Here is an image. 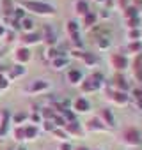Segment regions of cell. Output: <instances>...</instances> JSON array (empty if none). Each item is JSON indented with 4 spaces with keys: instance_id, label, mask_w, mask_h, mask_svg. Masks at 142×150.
Here are the masks:
<instances>
[{
    "instance_id": "obj_10",
    "label": "cell",
    "mask_w": 142,
    "mask_h": 150,
    "mask_svg": "<svg viewBox=\"0 0 142 150\" xmlns=\"http://www.w3.org/2000/svg\"><path fill=\"white\" fill-rule=\"evenodd\" d=\"M44 87H46V83H36L32 88H34V90H37V88H44Z\"/></svg>"
},
{
    "instance_id": "obj_15",
    "label": "cell",
    "mask_w": 142,
    "mask_h": 150,
    "mask_svg": "<svg viewBox=\"0 0 142 150\" xmlns=\"http://www.w3.org/2000/svg\"><path fill=\"white\" fill-rule=\"evenodd\" d=\"M2 32H4V30H2V28H0V34H2Z\"/></svg>"
},
{
    "instance_id": "obj_1",
    "label": "cell",
    "mask_w": 142,
    "mask_h": 150,
    "mask_svg": "<svg viewBox=\"0 0 142 150\" xmlns=\"http://www.w3.org/2000/svg\"><path fill=\"white\" fill-rule=\"evenodd\" d=\"M25 7L36 11V13H41V14H48V13H53V7L46 6V4H36V2H25Z\"/></svg>"
},
{
    "instance_id": "obj_14",
    "label": "cell",
    "mask_w": 142,
    "mask_h": 150,
    "mask_svg": "<svg viewBox=\"0 0 142 150\" xmlns=\"http://www.w3.org/2000/svg\"><path fill=\"white\" fill-rule=\"evenodd\" d=\"M62 150H69V145H62Z\"/></svg>"
},
{
    "instance_id": "obj_12",
    "label": "cell",
    "mask_w": 142,
    "mask_h": 150,
    "mask_svg": "<svg viewBox=\"0 0 142 150\" xmlns=\"http://www.w3.org/2000/svg\"><path fill=\"white\" fill-rule=\"evenodd\" d=\"M36 134V129L32 127V129H27V136H34Z\"/></svg>"
},
{
    "instance_id": "obj_5",
    "label": "cell",
    "mask_w": 142,
    "mask_h": 150,
    "mask_svg": "<svg viewBox=\"0 0 142 150\" xmlns=\"http://www.w3.org/2000/svg\"><path fill=\"white\" fill-rule=\"evenodd\" d=\"M18 58H29V51L27 50H18Z\"/></svg>"
},
{
    "instance_id": "obj_7",
    "label": "cell",
    "mask_w": 142,
    "mask_h": 150,
    "mask_svg": "<svg viewBox=\"0 0 142 150\" xmlns=\"http://www.w3.org/2000/svg\"><path fill=\"white\" fill-rule=\"evenodd\" d=\"M23 27H25L27 30H32V27H34V23H32L30 20H25V21H23Z\"/></svg>"
},
{
    "instance_id": "obj_13",
    "label": "cell",
    "mask_w": 142,
    "mask_h": 150,
    "mask_svg": "<svg viewBox=\"0 0 142 150\" xmlns=\"http://www.w3.org/2000/svg\"><path fill=\"white\" fill-rule=\"evenodd\" d=\"M85 21H87V23H93V21H94V16H93V14H89V16H87V20H85Z\"/></svg>"
},
{
    "instance_id": "obj_3",
    "label": "cell",
    "mask_w": 142,
    "mask_h": 150,
    "mask_svg": "<svg viewBox=\"0 0 142 150\" xmlns=\"http://www.w3.org/2000/svg\"><path fill=\"white\" fill-rule=\"evenodd\" d=\"M75 106H77V108H78V110H80V111H85V110H87V108H89V106H87V103H85V101H84V99H78V101H77V103H75Z\"/></svg>"
},
{
    "instance_id": "obj_8",
    "label": "cell",
    "mask_w": 142,
    "mask_h": 150,
    "mask_svg": "<svg viewBox=\"0 0 142 150\" xmlns=\"http://www.w3.org/2000/svg\"><path fill=\"white\" fill-rule=\"evenodd\" d=\"M69 76H71V80H73V81H77V80L80 78V72H77V71H73V72H71V74H69Z\"/></svg>"
},
{
    "instance_id": "obj_11",
    "label": "cell",
    "mask_w": 142,
    "mask_h": 150,
    "mask_svg": "<svg viewBox=\"0 0 142 150\" xmlns=\"http://www.w3.org/2000/svg\"><path fill=\"white\" fill-rule=\"evenodd\" d=\"M115 96H117V97H115V99H117V101H119V103H121V101H123V103H124V101H126V97H124V96H123V94H115Z\"/></svg>"
},
{
    "instance_id": "obj_4",
    "label": "cell",
    "mask_w": 142,
    "mask_h": 150,
    "mask_svg": "<svg viewBox=\"0 0 142 150\" xmlns=\"http://www.w3.org/2000/svg\"><path fill=\"white\" fill-rule=\"evenodd\" d=\"M128 139H130V141H138V134H137L135 131H130V132H128Z\"/></svg>"
},
{
    "instance_id": "obj_9",
    "label": "cell",
    "mask_w": 142,
    "mask_h": 150,
    "mask_svg": "<svg viewBox=\"0 0 142 150\" xmlns=\"http://www.w3.org/2000/svg\"><path fill=\"white\" fill-rule=\"evenodd\" d=\"M36 39H37V35H27L25 37V42H34Z\"/></svg>"
},
{
    "instance_id": "obj_6",
    "label": "cell",
    "mask_w": 142,
    "mask_h": 150,
    "mask_svg": "<svg viewBox=\"0 0 142 150\" xmlns=\"http://www.w3.org/2000/svg\"><path fill=\"white\" fill-rule=\"evenodd\" d=\"M77 9H78V13H85V2H78Z\"/></svg>"
},
{
    "instance_id": "obj_2",
    "label": "cell",
    "mask_w": 142,
    "mask_h": 150,
    "mask_svg": "<svg viewBox=\"0 0 142 150\" xmlns=\"http://www.w3.org/2000/svg\"><path fill=\"white\" fill-rule=\"evenodd\" d=\"M114 65L121 69V67H124V65H126V60H124V58H121V57H114Z\"/></svg>"
}]
</instances>
